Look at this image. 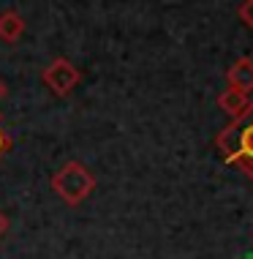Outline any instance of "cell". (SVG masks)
Segmentation results:
<instances>
[{"instance_id":"cell-1","label":"cell","mask_w":253,"mask_h":259,"mask_svg":"<svg viewBox=\"0 0 253 259\" xmlns=\"http://www.w3.org/2000/svg\"><path fill=\"white\" fill-rule=\"evenodd\" d=\"M215 148L226 164H234L253 180V104L245 115L234 117V123L226 125L215 137Z\"/></svg>"},{"instance_id":"cell-6","label":"cell","mask_w":253,"mask_h":259,"mask_svg":"<svg viewBox=\"0 0 253 259\" xmlns=\"http://www.w3.org/2000/svg\"><path fill=\"white\" fill-rule=\"evenodd\" d=\"M25 33V19L19 17L17 11H3L0 14V41H9V44H14V41H19V36Z\"/></svg>"},{"instance_id":"cell-5","label":"cell","mask_w":253,"mask_h":259,"mask_svg":"<svg viewBox=\"0 0 253 259\" xmlns=\"http://www.w3.org/2000/svg\"><path fill=\"white\" fill-rule=\"evenodd\" d=\"M218 107L231 117H240L250 109V101H248V93H242V90H237V88H226L218 96Z\"/></svg>"},{"instance_id":"cell-9","label":"cell","mask_w":253,"mask_h":259,"mask_svg":"<svg viewBox=\"0 0 253 259\" xmlns=\"http://www.w3.org/2000/svg\"><path fill=\"white\" fill-rule=\"evenodd\" d=\"M9 232V219H6V213H0V237Z\"/></svg>"},{"instance_id":"cell-11","label":"cell","mask_w":253,"mask_h":259,"mask_svg":"<svg viewBox=\"0 0 253 259\" xmlns=\"http://www.w3.org/2000/svg\"><path fill=\"white\" fill-rule=\"evenodd\" d=\"M242 259H253V251H250V254H245V256H242Z\"/></svg>"},{"instance_id":"cell-10","label":"cell","mask_w":253,"mask_h":259,"mask_svg":"<svg viewBox=\"0 0 253 259\" xmlns=\"http://www.w3.org/2000/svg\"><path fill=\"white\" fill-rule=\"evenodd\" d=\"M6 96V85H3V79H0V99Z\"/></svg>"},{"instance_id":"cell-8","label":"cell","mask_w":253,"mask_h":259,"mask_svg":"<svg viewBox=\"0 0 253 259\" xmlns=\"http://www.w3.org/2000/svg\"><path fill=\"white\" fill-rule=\"evenodd\" d=\"M9 148H11V139L6 137V131H3V128H0V156H3V153L9 150Z\"/></svg>"},{"instance_id":"cell-3","label":"cell","mask_w":253,"mask_h":259,"mask_svg":"<svg viewBox=\"0 0 253 259\" xmlns=\"http://www.w3.org/2000/svg\"><path fill=\"white\" fill-rule=\"evenodd\" d=\"M41 79H44V85L49 88V93H55V96H60V99H63V96H68L76 85H79L82 74H79V68H76L71 60L58 58V60H52L44 68Z\"/></svg>"},{"instance_id":"cell-2","label":"cell","mask_w":253,"mask_h":259,"mask_svg":"<svg viewBox=\"0 0 253 259\" xmlns=\"http://www.w3.org/2000/svg\"><path fill=\"white\" fill-rule=\"evenodd\" d=\"M52 188L66 205H82L95 191V175L79 161H68L52 178Z\"/></svg>"},{"instance_id":"cell-4","label":"cell","mask_w":253,"mask_h":259,"mask_svg":"<svg viewBox=\"0 0 253 259\" xmlns=\"http://www.w3.org/2000/svg\"><path fill=\"white\" fill-rule=\"evenodd\" d=\"M226 79H229V88H237V90H242V93H250L253 90V60L250 58L234 60V66L229 68Z\"/></svg>"},{"instance_id":"cell-7","label":"cell","mask_w":253,"mask_h":259,"mask_svg":"<svg viewBox=\"0 0 253 259\" xmlns=\"http://www.w3.org/2000/svg\"><path fill=\"white\" fill-rule=\"evenodd\" d=\"M237 17H240V22L245 27H250V30H253V0H242L240 9H237Z\"/></svg>"}]
</instances>
